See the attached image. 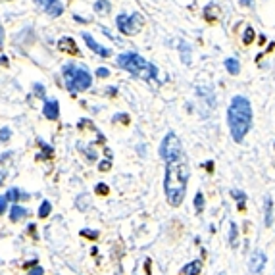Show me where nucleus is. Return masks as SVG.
Returning <instances> with one entry per match:
<instances>
[{"mask_svg": "<svg viewBox=\"0 0 275 275\" xmlns=\"http://www.w3.org/2000/svg\"><path fill=\"white\" fill-rule=\"evenodd\" d=\"M160 156L166 162L164 190L166 199L173 208H177L185 200L187 181H189V164L183 150V144L175 133H168L160 144Z\"/></svg>", "mask_w": 275, "mask_h": 275, "instance_id": "nucleus-1", "label": "nucleus"}, {"mask_svg": "<svg viewBox=\"0 0 275 275\" xmlns=\"http://www.w3.org/2000/svg\"><path fill=\"white\" fill-rule=\"evenodd\" d=\"M227 125L235 142H243L252 127V106L247 96H233L227 108Z\"/></svg>", "mask_w": 275, "mask_h": 275, "instance_id": "nucleus-2", "label": "nucleus"}, {"mask_svg": "<svg viewBox=\"0 0 275 275\" xmlns=\"http://www.w3.org/2000/svg\"><path fill=\"white\" fill-rule=\"evenodd\" d=\"M117 66L129 71L131 75L141 77L142 81H154L158 77V67L150 64L148 60H144L141 54L135 52H124L117 56Z\"/></svg>", "mask_w": 275, "mask_h": 275, "instance_id": "nucleus-3", "label": "nucleus"}, {"mask_svg": "<svg viewBox=\"0 0 275 275\" xmlns=\"http://www.w3.org/2000/svg\"><path fill=\"white\" fill-rule=\"evenodd\" d=\"M62 75H64V81H66V89L69 91V95L75 96L77 93L81 91H87L93 85V75L87 67L79 66V64H73L69 62L62 67Z\"/></svg>", "mask_w": 275, "mask_h": 275, "instance_id": "nucleus-4", "label": "nucleus"}, {"mask_svg": "<svg viewBox=\"0 0 275 275\" xmlns=\"http://www.w3.org/2000/svg\"><path fill=\"white\" fill-rule=\"evenodd\" d=\"M115 23H117V29L124 33V35H137L139 31H141L142 23H144V19H142L141 14H120L117 19H115Z\"/></svg>", "mask_w": 275, "mask_h": 275, "instance_id": "nucleus-5", "label": "nucleus"}, {"mask_svg": "<svg viewBox=\"0 0 275 275\" xmlns=\"http://www.w3.org/2000/svg\"><path fill=\"white\" fill-rule=\"evenodd\" d=\"M37 2L50 18H60L64 14V4L60 0H37Z\"/></svg>", "mask_w": 275, "mask_h": 275, "instance_id": "nucleus-6", "label": "nucleus"}, {"mask_svg": "<svg viewBox=\"0 0 275 275\" xmlns=\"http://www.w3.org/2000/svg\"><path fill=\"white\" fill-rule=\"evenodd\" d=\"M264 266H266V254H264L262 250L252 252V256H250V271H252V275L262 273Z\"/></svg>", "mask_w": 275, "mask_h": 275, "instance_id": "nucleus-7", "label": "nucleus"}, {"mask_svg": "<svg viewBox=\"0 0 275 275\" xmlns=\"http://www.w3.org/2000/svg\"><path fill=\"white\" fill-rule=\"evenodd\" d=\"M81 35H83V41L87 43V47L91 48V50H95L98 56H104V58L112 56V50H110V48L100 47V45H98V43L95 41V38H93V35H89V33H81Z\"/></svg>", "mask_w": 275, "mask_h": 275, "instance_id": "nucleus-8", "label": "nucleus"}, {"mask_svg": "<svg viewBox=\"0 0 275 275\" xmlns=\"http://www.w3.org/2000/svg\"><path fill=\"white\" fill-rule=\"evenodd\" d=\"M58 50L66 52V54H73V56H81V50L75 45V41L71 37H64L58 41Z\"/></svg>", "mask_w": 275, "mask_h": 275, "instance_id": "nucleus-9", "label": "nucleus"}, {"mask_svg": "<svg viewBox=\"0 0 275 275\" xmlns=\"http://www.w3.org/2000/svg\"><path fill=\"white\" fill-rule=\"evenodd\" d=\"M43 114L47 120H58L60 117V102L58 100H47L45 106H43Z\"/></svg>", "mask_w": 275, "mask_h": 275, "instance_id": "nucleus-10", "label": "nucleus"}, {"mask_svg": "<svg viewBox=\"0 0 275 275\" xmlns=\"http://www.w3.org/2000/svg\"><path fill=\"white\" fill-rule=\"evenodd\" d=\"M204 19L208 21V23H216L219 19V10L216 4H210V6H206L204 8Z\"/></svg>", "mask_w": 275, "mask_h": 275, "instance_id": "nucleus-11", "label": "nucleus"}, {"mask_svg": "<svg viewBox=\"0 0 275 275\" xmlns=\"http://www.w3.org/2000/svg\"><path fill=\"white\" fill-rule=\"evenodd\" d=\"M6 199L12 202V204H18L19 200H27L29 194L27 192H19V189H16V187H12V189L6 192Z\"/></svg>", "mask_w": 275, "mask_h": 275, "instance_id": "nucleus-12", "label": "nucleus"}, {"mask_svg": "<svg viewBox=\"0 0 275 275\" xmlns=\"http://www.w3.org/2000/svg\"><path fill=\"white\" fill-rule=\"evenodd\" d=\"M29 212L25 208H21L19 204H12V210H10V219L12 221H19V219L27 218Z\"/></svg>", "mask_w": 275, "mask_h": 275, "instance_id": "nucleus-13", "label": "nucleus"}, {"mask_svg": "<svg viewBox=\"0 0 275 275\" xmlns=\"http://www.w3.org/2000/svg\"><path fill=\"white\" fill-rule=\"evenodd\" d=\"M225 69H227L231 75H239V71H241V64H239L237 58H227V60H225Z\"/></svg>", "mask_w": 275, "mask_h": 275, "instance_id": "nucleus-14", "label": "nucleus"}, {"mask_svg": "<svg viewBox=\"0 0 275 275\" xmlns=\"http://www.w3.org/2000/svg\"><path fill=\"white\" fill-rule=\"evenodd\" d=\"M200 269H202V264L197 260V262H190L189 266L183 267V269H181V273L183 275H194V273H200Z\"/></svg>", "mask_w": 275, "mask_h": 275, "instance_id": "nucleus-15", "label": "nucleus"}, {"mask_svg": "<svg viewBox=\"0 0 275 275\" xmlns=\"http://www.w3.org/2000/svg\"><path fill=\"white\" fill-rule=\"evenodd\" d=\"M38 144L43 146V152L38 154L37 158H38V160H50V158L54 156V150H52V148H50V146H48V144H47L45 141H38Z\"/></svg>", "mask_w": 275, "mask_h": 275, "instance_id": "nucleus-16", "label": "nucleus"}, {"mask_svg": "<svg viewBox=\"0 0 275 275\" xmlns=\"http://www.w3.org/2000/svg\"><path fill=\"white\" fill-rule=\"evenodd\" d=\"M231 197L239 200V210H241V212H245V210H247V206H245V202H247V194H245V192H241V190H231Z\"/></svg>", "mask_w": 275, "mask_h": 275, "instance_id": "nucleus-17", "label": "nucleus"}, {"mask_svg": "<svg viewBox=\"0 0 275 275\" xmlns=\"http://www.w3.org/2000/svg\"><path fill=\"white\" fill-rule=\"evenodd\" d=\"M110 2L108 0H96V4H95V12L96 14H108L110 12Z\"/></svg>", "mask_w": 275, "mask_h": 275, "instance_id": "nucleus-18", "label": "nucleus"}, {"mask_svg": "<svg viewBox=\"0 0 275 275\" xmlns=\"http://www.w3.org/2000/svg\"><path fill=\"white\" fill-rule=\"evenodd\" d=\"M50 212H52V204L48 202V200H45L43 204H41V208H38V218L41 219H45L50 216Z\"/></svg>", "mask_w": 275, "mask_h": 275, "instance_id": "nucleus-19", "label": "nucleus"}, {"mask_svg": "<svg viewBox=\"0 0 275 275\" xmlns=\"http://www.w3.org/2000/svg\"><path fill=\"white\" fill-rule=\"evenodd\" d=\"M179 50H181V54H183V62H185L187 66H190V47L187 43H181Z\"/></svg>", "mask_w": 275, "mask_h": 275, "instance_id": "nucleus-20", "label": "nucleus"}, {"mask_svg": "<svg viewBox=\"0 0 275 275\" xmlns=\"http://www.w3.org/2000/svg\"><path fill=\"white\" fill-rule=\"evenodd\" d=\"M254 37H256V33H254V29L252 27H247L245 29V35H243V43H245V45H252V43H254Z\"/></svg>", "mask_w": 275, "mask_h": 275, "instance_id": "nucleus-21", "label": "nucleus"}, {"mask_svg": "<svg viewBox=\"0 0 275 275\" xmlns=\"http://www.w3.org/2000/svg\"><path fill=\"white\" fill-rule=\"evenodd\" d=\"M194 210H197V214H202V210H204V194L202 192H197V197H194Z\"/></svg>", "mask_w": 275, "mask_h": 275, "instance_id": "nucleus-22", "label": "nucleus"}, {"mask_svg": "<svg viewBox=\"0 0 275 275\" xmlns=\"http://www.w3.org/2000/svg\"><path fill=\"white\" fill-rule=\"evenodd\" d=\"M271 208H273V204H271V199L267 197L266 199V225L267 227L271 225V219H273V216H271Z\"/></svg>", "mask_w": 275, "mask_h": 275, "instance_id": "nucleus-23", "label": "nucleus"}, {"mask_svg": "<svg viewBox=\"0 0 275 275\" xmlns=\"http://www.w3.org/2000/svg\"><path fill=\"white\" fill-rule=\"evenodd\" d=\"M237 237H239L237 225H235V223H231V233H229V243H231V247H233V248L237 247Z\"/></svg>", "mask_w": 275, "mask_h": 275, "instance_id": "nucleus-24", "label": "nucleus"}, {"mask_svg": "<svg viewBox=\"0 0 275 275\" xmlns=\"http://www.w3.org/2000/svg\"><path fill=\"white\" fill-rule=\"evenodd\" d=\"M98 235H100V233H98V231H93V229H83V231H81V237L91 239V241H96Z\"/></svg>", "mask_w": 275, "mask_h": 275, "instance_id": "nucleus-25", "label": "nucleus"}, {"mask_svg": "<svg viewBox=\"0 0 275 275\" xmlns=\"http://www.w3.org/2000/svg\"><path fill=\"white\" fill-rule=\"evenodd\" d=\"M33 91H35V96H37V98H45V95H47L45 87L41 85V83H35V85H33Z\"/></svg>", "mask_w": 275, "mask_h": 275, "instance_id": "nucleus-26", "label": "nucleus"}, {"mask_svg": "<svg viewBox=\"0 0 275 275\" xmlns=\"http://www.w3.org/2000/svg\"><path fill=\"white\" fill-rule=\"evenodd\" d=\"M10 137H12V131H10L8 127H2L0 129V142H8Z\"/></svg>", "mask_w": 275, "mask_h": 275, "instance_id": "nucleus-27", "label": "nucleus"}, {"mask_svg": "<svg viewBox=\"0 0 275 275\" xmlns=\"http://www.w3.org/2000/svg\"><path fill=\"white\" fill-rule=\"evenodd\" d=\"M108 192H110L108 185H104V183H98V185H96V194H100V197H102V194H108Z\"/></svg>", "mask_w": 275, "mask_h": 275, "instance_id": "nucleus-28", "label": "nucleus"}, {"mask_svg": "<svg viewBox=\"0 0 275 275\" xmlns=\"http://www.w3.org/2000/svg\"><path fill=\"white\" fill-rule=\"evenodd\" d=\"M6 204H8V199H6V194H4V197L0 194V216L6 212Z\"/></svg>", "mask_w": 275, "mask_h": 275, "instance_id": "nucleus-29", "label": "nucleus"}, {"mask_svg": "<svg viewBox=\"0 0 275 275\" xmlns=\"http://www.w3.org/2000/svg\"><path fill=\"white\" fill-rule=\"evenodd\" d=\"M110 168H112V162H110V160L100 162V164H98V170H100V171H108Z\"/></svg>", "mask_w": 275, "mask_h": 275, "instance_id": "nucleus-30", "label": "nucleus"}, {"mask_svg": "<svg viewBox=\"0 0 275 275\" xmlns=\"http://www.w3.org/2000/svg\"><path fill=\"white\" fill-rule=\"evenodd\" d=\"M96 75H98V77H108V75H110V69H108V67H98V69H96Z\"/></svg>", "mask_w": 275, "mask_h": 275, "instance_id": "nucleus-31", "label": "nucleus"}, {"mask_svg": "<svg viewBox=\"0 0 275 275\" xmlns=\"http://www.w3.org/2000/svg\"><path fill=\"white\" fill-rule=\"evenodd\" d=\"M29 275H43V266L33 267V269H31V271H29Z\"/></svg>", "mask_w": 275, "mask_h": 275, "instance_id": "nucleus-32", "label": "nucleus"}, {"mask_svg": "<svg viewBox=\"0 0 275 275\" xmlns=\"http://www.w3.org/2000/svg\"><path fill=\"white\" fill-rule=\"evenodd\" d=\"M152 262L150 260H146V262H144V269H146V275H152Z\"/></svg>", "mask_w": 275, "mask_h": 275, "instance_id": "nucleus-33", "label": "nucleus"}, {"mask_svg": "<svg viewBox=\"0 0 275 275\" xmlns=\"http://www.w3.org/2000/svg\"><path fill=\"white\" fill-rule=\"evenodd\" d=\"M239 2H241V6H247V8H250L254 0H239Z\"/></svg>", "mask_w": 275, "mask_h": 275, "instance_id": "nucleus-34", "label": "nucleus"}, {"mask_svg": "<svg viewBox=\"0 0 275 275\" xmlns=\"http://www.w3.org/2000/svg\"><path fill=\"white\" fill-rule=\"evenodd\" d=\"M204 168H206V170L212 173V171H214V164H212V162H206V164H204Z\"/></svg>", "mask_w": 275, "mask_h": 275, "instance_id": "nucleus-35", "label": "nucleus"}, {"mask_svg": "<svg viewBox=\"0 0 275 275\" xmlns=\"http://www.w3.org/2000/svg\"><path fill=\"white\" fill-rule=\"evenodd\" d=\"M73 19H75V21H79V23H87V21H89V19H85V18H81V16H73Z\"/></svg>", "mask_w": 275, "mask_h": 275, "instance_id": "nucleus-36", "label": "nucleus"}, {"mask_svg": "<svg viewBox=\"0 0 275 275\" xmlns=\"http://www.w3.org/2000/svg\"><path fill=\"white\" fill-rule=\"evenodd\" d=\"M2 41H4V29L0 25V47H2Z\"/></svg>", "mask_w": 275, "mask_h": 275, "instance_id": "nucleus-37", "label": "nucleus"}, {"mask_svg": "<svg viewBox=\"0 0 275 275\" xmlns=\"http://www.w3.org/2000/svg\"><path fill=\"white\" fill-rule=\"evenodd\" d=\"M4 179H6V173H4V171H0V183H2Z\"/></svg>", "mask_w": 275, "mask_h": 275, "instance_id": "nucleus-38", "label": "nucleus"}, {"mask_svg": "<svg viewBox=\"0 0 275 275\" xmlns=\"http://www.w3.org/2000/svg\"><path fill=\"white\" fill-rule=\"evenodd\" d=\"M194 275H200V273H194Z\"/></svg>", "mask_w": 275, "mask_h": 275, "instance_id": "nucleus-39", "label": "nucleus"}]
</instances>
